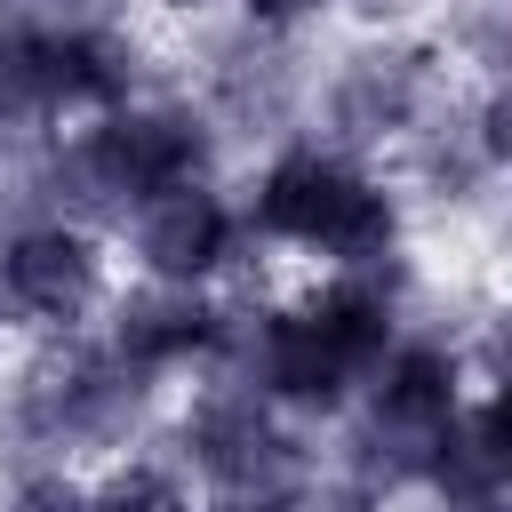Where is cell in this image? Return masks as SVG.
Masks as SVG:
<instances>
[{
	"mask_svg": "<svg viewBox=\"0 0 512 512\" xmlns=\"http://www.w3.org/2000/svg\"><path fill=\"white\" fill-rule=\"evenodd\" d=\"M224 104L272 120V112L288 104V64H280L272 48H232V56H224Z\"/></svg>",
	"mask_w": 512,
	"mask_h": 512,
	"instance_id": "5bb4252c",
	"label": "cell"
},
{
	"mask_svg": "<svg viewBox=\"0 0 512 512\" xmlns=\"http://www.w3.org/2000/svg\"><path fill=\"white\" fill-rule=\"evenodd\" d=\"M256 360H264V384H272L280 400H304V408H328V400L344 392V376H352L304 320H272L264 344H256Z\"/></svg>",
	"mask_w": 512,
	"mask_h": 512,
	"instance_id": "ba28073f",
	"label": "cell"
},
{
	"mask_svg": "<svg viewBox=\"0 0 512 512\" xmlns=\"http://www.w3.org/2000/svg\"><path fill=\"white\" fill-rule=\"evenodd\" d=\"M16 512H88V504H80L72 488H56V480H40V488H24V496H16Z\"/></svg>",
	"mask_w": 512,
	"mask_h": 512,
	"instance_id": "e0dca14e",
	"label": "cell"
},
{
	"mask_svg": "<svg viewBox=\"0 0 512 512\" xmlns=\"http://www.w3.org/2000/svg\"><path fill=\"white\" fill-rule=\"evenodd\" d=\"M360 8H368V16H392V8H408V0H360Z\"/></svg>",
	"mask_w": 512,
	"mask_h": 512,
	"instance_id": "ffe728a7",
	"label": "cell"
},
{
	"mask_svg": "<svg viewBox=\"0 0 512 512\" xmlns=\"http://www.w3.org/2000/svg\"><path fill=\"white\" fill-rule=\"evenodd\" d=\"M448 416H456V392H448V360L440 352H400L392 368H384V384H376V424H368V472H384V480H408V472H424L432 464V448H440V432H448Z\"/></svg>",
	"mask_w": 512,
	"mask_h": 512,
	"instance_id": "3957f363",
	"label": "cell"
},
{
	"mask_svg": "<svg viewBox=\"0 0 512 512\" xmlns=\"http://www.w3.org/2000/svg\"><path fill=\"white\" fill-rule=\"evenodd\" d=\"M24 408L48 440H96V432H120L136 416V384L96 352H48L24 384Z\"/></svg>",
	"mask_w": 512,
	"mask_h": 512,
	"instance_id": "277c9868",
	"label": "cell"
},
{
	"mask_svg": "<svg viewBox=\"0 0 512 512\" xmlns=\"http://www.w3.org/2000/svg\"><path fill=\"white\" fill-rule=\"evenodd\" d=\"M432 472H440V488H448V496L480 504V496L496 488V472H504V448H496V408H480L464 432H440Z\"/></svg>",
	"mask_w": 512,
	"mask_h": 512,
	"instance_id": "4fadbf2b",
	"label": "cell"
},
{
	"mask_svg": "<svg viewBox=\"0 0 512 512\" xmlns=\"http://www.w3.org/2000/svg\"><path fill=\"white\" fill-rule=\"evenodd\" d=\"M184 440H192V456H200L224 488H272V480L288 472V440H280V432L256 416V400H240V392L208 400Z\"/></svg>",
	"mask_w": 512,
	"mask_h": 512,
	"instance_id": "5b68a950",
	"label": "cell"
},
{
	"mask_svg": "<svg viewBox=\"0 0 512 512\" xmlns=\"http://www.w3.org/2000/svg\"><path fill=\"white\" fill-rule=\"evenodd\" d=\"M8 296L24 312H48V320H72L88 296H96V256L72 240V232H24L8 248Z\"/></svg>",
	"mask_w": 512,
	"mask_h": 512,
	"instance_id": "8992f818",
	"label": "cell"
},
{
	"mask_svg": "<svg viewBox=\"0 0 512 512\" xmlns=\"http://www.w3.org/2000/svg\"><path fill=\"white\" fill-rule=\"evenodd\" d=\"M304 328H312L344 368H360V360L384 352V296H376V288H328V296L304 312Z\"/></svg>",
	"mask_w": 512,
	"mask_h": 512,
	"instance_id": "7c38bea8",
	"label": "cell"
},
{
	"mask_svg": "<svg viewBox=\"0 0 512 512\" xmlns=\"http://www.w3.org/2000/svg\"><path fill=\"white\" fill-rule=\"evenodd\" d=\"M32 104H48L40 96V56H32V40H0V120H24Z\"/></svg>",
	"mask_w": 512,
	"mask_h": 512,
	"instance_id": "9a60e30c",
	"label": "cell"
},
{
	"mask_svg": "<svg viewBox=\"0 0 512 512\" xmlns=\"http://www.w3.org/2000/svg\"><path fill=\"white\" fill-rule=\"evenodd\" d=\"M88 512H176V488H168L160 472H120Z\"/></svg>",
	"mask_w": 512,
	"mask_h": 512,
	"instance_id": "2e32d148",
	"label": "cell"
},
{
	"mask_svg": "<svg viewBox=\"0 0 512 512\" xmlns=\"http://www.w3.org/2000/svg\"><path fill=\"white\" fill-rule=\"evenodd\" d=\"M208 328H216V320H208L192 296H136V304L120 312V360L152 368V360L200 352V344H208Z\"/></svg>",
	"mask_w": 512,
	"mask_h": 512,
	"instance_id": "30bf717a",
	"label": "cell"
},
{
	"mask_svg": "<svg viewBox=\"0 0 512 512\" xmlns=\"http://www.w3.org/2000/svg\"><path fill=\"white\" fill-rule=\"evenodd\" d=\"M248 8H256V16H296L304 0H248Z\"/></svg>",
	"mask_w": 512,
	"mask_h": 512,
	"instance_id": "d6986e66",
	"label": "cell"
},
{
	"mask_svg": "<svg viewBox=\"0 0 512 512\" xmlns=\"http://www.w3.org/2000/svg\"><path fill=\"white\" fill-rule=\"evenodd\" d=\"M408 104H416V56H360L336 96V120L344 136H384L408 120Z\"/></svg>",
	"mask_w": 512,
	"mask_h": 512,
	"instance_id": "9c48e42d",
	"label": "cell"
},
{
	"mask_svg": "<svg viewBox=\"0 0 512 512\" xmlns=\"http://www.w3.org/2000/svg\"><path fill=\"white\" fill-rule=\"evenodd\" d=\"M224 512H296V504H288L280 488H232V504H224Z\"/></svg>",
	"mask_w": 512,
	"mask_h": 512,
	"instance_id": "ac0fdd59",
	"label": "cell"
},
{
	"mask_svg": "<svg viewBox=\"0 0 512 512\" xmlns=\"http://www.w3.org/2000/svg\"><path fill=\"white\" fill-rule=\"evenodd\" d=\"M32 56H40V96H120L128 88V56L88 32L32 40Z\"/></svg>",
	"mask_w": 512,
	"mask_h": 512,
	"instance_id": "8fae6325",
	"label": "cell"
},
{
	"mask_svg": "<svg viewBox=\"0 0 512 512\" xmlns=\"http://www.w3.org/2000/svg\"><path fill=\"white\" fill-rule=\"evenodd\" d=\"M256 216H264L272 232L320 240V248H336V256H376V248L392 240L384 192H368L360 176H344V168L320 160V152L280 160V168L264 176V192H256Z\"/></svg>",
	"mask_w": 512,
	"mask_h": 512,
	"instance_id": "6da1fadb",
	"label": "cell"
},
{
	"mask_svg": "<svg viewBox=\"0 0 512 512\" xmlns=\"http://www.w3.org/2000/svg\"><path fill=\"white\" fill-rule=\"evenodd\" d=\"M192 168H200V128H184V120H168V112H152V120H112L104 136H88V144L72 152V184H80V200H96V208L176 192V184H192Z\"/></svg>",
	"mask_w": 512,
	"mask_h": 512,
	"instance_id": "7a4b0ae2",
	"label": "cell"
},
{
	"mask_svg": "<svg viewBox=\"0 0 512 512\" xmlns=\"http://www.w3.org/2000/svg\"><path fill=\"white\" fill-rule=\"evenodd\" d=\"M144 256L168 272V280H192L224 256V208L192 184L176 192H152V216H144Z\"/></svg>",
	"mask_w": 512,
	"mask_h": 512,
	"instance_id": "52a82bcc",
	"label": "cell"
}]
</instances>
